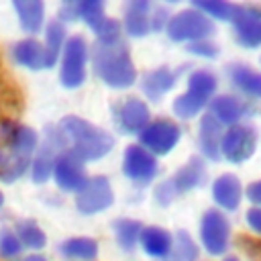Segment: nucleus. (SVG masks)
<instances>
[{"instance_id":"obj_39","label":"nucleus","mask_w":261,"mask_h":261,"mask_svg":"<svg viewBox=\"0 0 261 261\" xmlns=\"http://www.w3.org/2000/svg\"><path fill=\"white\" fill-rule=\"evenodd\" d=\"M18 261H49V259L43 257V255H39V253H31V255H24V257L18 259Z\"/></svg>"},{"instance_id":"obj_25","label":"nucleus","mask_w":261,"mask_h":261,"mask_svg":"<svg viewBox=\"0 0 261 261\" xmlns=\"http://www.w3.org/2000/svg\"><path fill=\"white\" fill-rule=\"evenodd\" d=\"M59 255L65 261H96L98 243L90 237H69L59 245Z\"/></svg>"},{"instance_id":"obj_4","label":"nucleus","mask_w":261,"mask_h":261,"mask_svg":"<svg viewBox=\"0 0 261 261\" xmlns=\"http://www.w3.org/2000/svg\"><path fill=\"white\" fill-rule=\"evenodd\" d=\"M165 33L175 43H194L202 39H210L214 33V22L202 14L198 8L190 6L175 14H171Z\"/></svg>"},{"instance_id":"obj_8","label":"nucleus","mask_w":261,"mask_h":261,"mask_svg":"<svg viewBox=\"0 0 261 261\" xmlns=\"http://www.w3.org/2000/svg\"><path fill=\"white\" fill-rule=\"evenodd\" d=\"M257 149V130L249 124H234L228 126L220 141V157H224L230 163H243L247 161Z\"/></svg>"},{"instance_id":"obj_16","label":"nucleus","mask_w":261,"mask_h":261,"mask_svg":"<svg viewBox=\"0 0 261 261\" xmlns=\"http://www.w3.org/2000/svg\"><path fill=\"white\" fill-rule=\"evenodd\" d=\"M245 196L243 184L234 173H222L212 181V200L218 206V210L232 212L241 206V200Z\"/></svg>"},{"instance_id":"obj_28","label":"nucleus","mask_w":261,"mask_h":261,"mask_svg":"<svg viewBox=\"0 0 261 261\" xmlns=\"http://www.w3.org/2000/svg\"><path fill=\"white\" fill-rule=\"evenodd\" d=\"M14 232L20 241L22 247L27 249H43L47 245V234L43 232V228L31 220V218H22L14 224Z\"/></svg>"},{"instance_id":"obj_33","label":"nucleus","mask_w":261,"mask_h":261,"mask_svg":"<svg viewBox=\"0 0 261 261\" xmlns=\"http://www.w3.org/2000/svg\"><path fill=\"white\" fill-rule=\"evenodd\" d=\"M22 249L24 247L20 245L14 228H8V226L0 228V259L12 261V259H16L22 253Z\"/></svg>"},{"instance_id":"obj_18","label":"nucleus","mask_w":261,"mask_h":261,"mask_svg":"<svg viewBox=\"0 0 261 261\" xmlns=\"http://www.w3.org/2000/svg\"><path fill=\"white\" fill-rule=\"evenodd\" d=\"M151 2L147 0H130L124 6V16H122V29L128 37L143 39L151 33Z\"/></svg>"},{"instance_id":"obj_19","label":"nucleus","mask_w":261,"mask_h":261,"mask_svg":"<svg viewBox=\"0 0 261 261\" xmlns=\"http://www.w3.org/2000/svg\"><path fill=\"white\" fill-rule=\"evenodd\" d=\"M224 128L222 124L210 114H202L200 124H198V147L200 153L210 159V161H218L220 159V141H222Z\"/></svg>"},{"instance_id":"obj_22","label":"nucleus","mask_w":261,"mask_h":261,"mask_svg":"<svg viewBox=\"0 0 261 261\" xmlns=\"http://www.w3.org/2000/svg\"><path fill=\"white\" fill-rule=\"evenodd\" d=\"M139 245L151 259H167L173 249V234L163 226H143Z\"/></svg>"},{"instance_id":"obj_35","label":"nucleus","mask_w":261,"mask_h":261,"mask_svg":"<svg viewBox=\"0 0 261 261\" xmlns=\"http://www.w3.org/2000/svg\"><path fill=\"white\" fill-rule=\"evenodd\" d=\"M188 51L196 57H204V59H212L218 55V45L210 39H202V41H194L188 43Z\"/></svg>"},{"instance_id":"obj_38","label":"nucleus","mask_w":261,"mask_h":261,"mask_svg":"<svg viewBox=\"0 0 261 261\" xmlns=\"http://www.w3.org/2000/svg\"><path fill=\"white\" fill-rule=\"evenodd\" d=\"M245 222L255 234H261V208H249L245 212Z\"/></svg>"},{"instance_id":"obj_24","label":"nucleus","mask_w":261,"mask_h":261,"mask_svg":"<svg viewBox=\"0 0 261 261\" xmlns=\"http://www.w3.org/2000/svg\"><path fill=\"white\" fill-rule=\"evenodd\" d=\"M20 29L29 35H35L45 24V4L41 0H14L12 2Z\"/></svg>"},{"instance_id":"obj_13","label":"nucleus","mask_w":261,"mask_h":261,"mask_svg":"<svg viewBox=\"0 0 261 261\" xmlns=\"http://www.w3.org/2000/svg\"><path fill=\"white\" fill-rule=\"evenodd\" d=\"M57 184L59 190L63 192H77L88 175H86V163L82 159H77L73 153L69 151H63L55 157V163H53V175H51Z\"/></svg>"},{"instance_id":"obj_7","label":"nucleus","mask_w":261,"mask_h":261,"mask_svg":"<svg viewBox=\"0 0 261 261\" xmlns=\"http://www.w3.org/2000/svg\"><path fill=\"white\" fill-rule=\"evenodd\" d=\"M230 241V224L218 208H210L200 218V243L208 255H224Z\"/></svg>"},{"instance_id":"obj_34","label":"nucleus","mask_w":261,"mask_h":261,"mask_svg":"<svg viewBox=\"0 0 261 261\" xmlns=\"http://www.w3.org/2000/svg\"><path fill=\"white\" fill-rule=\"evenodd\" d=\"M92 31H94V35H96L98 43H106V45H110V43L120 41L122 24H120V20H116V18L104 16V18H102V22H100L98 27H94Z\"/></svg>"},{"instance_id":"obj_36","label":"nucleus","mask_w":261,"mask_h":261,"mask_svg":"<svg viewBox=\"0 0 261 261\" xmlns=\"http://www.w3.org/2000/svg\"><path fill=\"white\" fill-rule=\"evenodd\" d=\"M169 18H171V12L167 6H161V4L151 6V31H155V33L165 31Z\"/></svg>"},{"instance_id":"obj_11","label":"nucleus","mask_w":261,"mask_h":261,"mask_svg":"<svg viewBox=\"0 0 261 261\" xmlns=\"http://www.w3.org/2000/svg\"><path fill=\"white\" fill-rule=\"evenodd\" d=\"M112 118L122 135H139L151 122V110L139 96H128L114 104Z\"/></svg>"},{"instance_id":"obj_15","label":"nucleus","mask_w":261,"mask_h":261,"mask_svg":"<svg viewBox=\"0 0 261 261\" xmlns=\"http://www.w3.org/2000/svg\"><path fill=\"white\" fill-rule=\"evenodd\" d=\"M206 163L202 157H190L167 181V186L171 188L173 196H179V194H186V192H192L196 188H200L204 181H206Z\"/></svg>"},{"instance_id":"obj_14","label":"nucleus","mask_w":261,"mask_h":261,"mask_svg":"<svg viewBox=\"0 0 261 261\" xmlns=\"http://www.w3.org/2000/svg\"><path fill=\"white\" fill-rule=\"evenodd\" d=\"M0 137L14 155L31 157L39 149V135L31 126L18 124L14 120H4L0 124Z\"/></svg>"},{"instance_id":"obj_1","label":"nucleus","mask_w":261,"mask_h":261,"mask_svg":"<svg viewBox=\"0 0 261 261\" xmlns=\"http://www.w3.org/2000/svg\"><path fill=\"white\" fill-rule=\"evenodd\" d=\"M92 67L94 73L108 88L126 90L137 82V69L130 59V51L122 41L116 43H94L92 45Z\"/></svg>"},{"instance_id":"obj_41","label":"nucleus","mask_w":261,"mask_h":261,"mask_svg":"<svg viewBox=\"0 0 261 261\" xmlns=\"http://www.w3.org/2000/svg\"><path fill=\"white\" fill-rule=\"evenodd\" d=\"M222 261H239V259H237V257H224Z\"/></svg>"},{"instance_id":"obj_37","label":"nucleus","mask_w":261,"mask_h":261,"mask_svg":"<svg viewBox=\"0 0 261 261\" xmlns=\"http://www.w3.org/2000/svg\"><path fill=\"white\" fill-rule=\"evenodd\" d=\"M245 198L253 204V208H261V179L251 181L245 188Z\"/></svg>"},{"instance_id":"obj_5","label":"nucleus","mask_w":261,"mask_h":261,"mask_svg":"<svg viewBox=\"0 0 261 261\" xmlns=\"http://www.w3.org/2000/svg\"><path fill=\"white\" fill-rule=\"evenodd\" d=\"M88 57H90V47L82 35H73L65 41L63 51H61V67H59L61 86L73 90L86 82Z\"/></svg>"},{"instance_id":"obj_20","label":"nucleus","mask_w":261,"mask_h":261,"mask_svg":"<svg viewBox=\"0 0 261 261\" xmlns=\"http://www.w3.org/2000/svg\"><path fill=\"white\" fill-rule=\"evenodd\" d=\"M12 59L16 65L27 69H49V57L45 51V45L37 39H20L12 45Z\"/></svg>"},{"instance_id":"obj_2","label":"nucleus","mask_w":261,"mask_h":261,"mask_svg":"<svg viewBox=\"0 0 261 261\" xmlns=\"http://www.w3.org/2000/svg\"><path fill=\"white\" fill-rule=\"evenodd\" d=\"M59 128L67 139V151L73 153L84 163L102 159L114 147V137L110 133L102 130L100 126L75 114L63 116L59 120Z\"/></svg>"},{"instance_id":"obj_17","label":"nucleus","mask_w":261,"mask_h":261,"mask_svg":"<svg viewBox=\"0 0 261 261\" xmlns=\"http://www.w3.org/2000/svg\"><path fill=\"white\" fill-rule=\"evenodd\" d=\"M208 112L224 126H234L241 122V118L249 116V104L232 94H220L214 96L208 104Z\"/></svg>"},{"instance_id":"obj_42","label":"nucleus","mask_w":261,"mask_h":261,"mask_svg":"<svg viewBox=\"0 0 261 261\" xmlns=\"http://www.w3.org/2000/svg\"><path fill=\"white\" fill-rule=\"evenodd\" d=\"M0 163H2V153H0Z\"/></svg>"},{"instance_id":"obj_26","label":"nucleus","mask_w":261,"mask_h":261,"mask_svg":"<svg viewBox=\"0 0 261 261\" xmlns=\"http://www.w3.org/2000/svg\"><path fill=\"white\" fill-rule=\"evenodd\" d=\"M67 41V31H65V24L57 18H53L51 22H47L45 27V51H47V57H49V65L53 67L57 63V57L61 55L63 51V45Z\"/></svg>"},{"instance_id":"obj_27","label":"nucleus","mask_w":261,"mask_h":261,"mask_svg":"<svg viewBox=\"0 0 261 261\" xmlns=\"http://www.w3.org/2000/svg\"><path fill=\"white\" fill-rule=\"evenodd\" d=\"M112 228H114V237H116V243L120 245V249L133 251L139 245V239H141V232H143V224L139 220H135V218H116Z\"/></svg>"},{"instance_id":"obj_29","label":"nucleus","mask_w":261,"mask_h":261,"mask_svg":"<svg viewBox=\"0 0 261 261\" xmlns=\"http://www.w3.org/2000/svg\"><path fill=\"white\" fill-rule=\"evenodd\" d=\"M192 6L198 8L202 14H206L210 20L232 22L239 4H232L226 0H196V2H192Z\"/></svg>"},{"instance_id":"obj_12","label":"nucleus","mask_w":261,"mask_h":261,"mask_svg":"<svg viewBox=\"0 0 261 261\" xmlns=\"http://www.w3.org/2000/svg\"><path fill=\"white\" fill-rule=\"evenodd\" d=\"M234 39L245 49L261 47V6L259 4H239L232 18Z\"/></svg>"},{"instance_id":"obj_3","label":"nucleus","mask_w":261,"mask_h":261,"mask_svg":"<svg viewBox=\"0 0 261 261\" xmlns=\"http://www.w3.org/2000/svg\"><path fill=\"white\" fill-rule=\"evenodd\" d=\"M216 86H218V80L210 69H206V67L194 69L188 75L186 92L173 100V106H171L173 114L181 120H190V118L198 116L214 98Z\"/></svg>"},{"instance_id":"obj_30","label":"nucleus","mask_w":261,"mask_h":261,"mask_svg":"<svg viewBox=\"0 0 261 261\" xmlns=\"http://www.w3.org/2000/svg\"><path fill=\"white\" fill-rule=\"evenodd\" d=\"M29 169H31V157H22V155L10 153L8 157H2V163H0V179L6 181V184H12L18 177H22Z\"/></svg>"},{"instance_id":"obj_23","label":"nucleus","mask_w":261,"mask_h":261,"mask_svg":"<svg viewBox=\"0 0 261 261\" xmlns=\"http://www.w3.org/2000/svg\"><path fill=\"white\" fill-rule=\"evenodd\" d=\"M226 73L234 90H239L247 98H255V100L261 98V71L245 63H230Z\"/></svg>"},{"instance_id":"obj_21","label":"nucleus","mask_w":261,"mask_h":261,"mask_svg":"<svg viewBox=\"0 0 261 261\" xmlns=\"http://www.w3.org/2000/svg\"><path fill=\"white\" fill-rule=\"evenodd\" d=\"M175 80H177V71L161 65V67H155V69H149L143 73L141 77V90L143 94L151 100V102H159L173 86H175Z\"/></svg>"},{"instance_id":"obj_40","label":"nucleus","mask_w":261,"mask_h":261,"mask_svg":"<svg viewBox=\"0 0 261 261\" xmlns=\"http://www.w3.org/2000/svg\"><path fill=\"white\" fill-rule=\"evenodd\" d=\"M2 206H4V194L0 192V208H2Z\"/></svg>"},{"instance_id":"obj_9","label":"nucleus","mask_w":261,"mask_h":261,"mask_svg":"<svg viewBox=\"0 0 261 261\" xmlns=\"http://www.w3.org/2000/svg\"><path fill=\"white\" fill-rule=\"evenodd\" d=\"M114 202V192L104 175H92L75 192V208L82 214H98L110 208Z\"/></svg>"},{"instance_id":"obj_6","label":"nucleus","mask_w":261,"mask_h":261,"mask_svg":"<svg viewBox=\"0 0 261 261\" xmlns=\"http://www.w3.org/2000/svg\"><path fill=\"white\" fill-rule=\"evenodd\" d=\"M181 139V128L171 118H155L139 133V145L151 155L161 157L175 149Z\"/></svg>"},{"instance_id":"obj_10","label":"nucleus","mask_w":261,"mask_h":261,"mask_svg":"<svg viewBox=\"0 0 261 261\" xmlns=\"http://www.w3.org/2000/svg\"><path fill=\"white\" fill-rule=\"evenodd\" d=\"M122 173L126 175V179H130L137 186H149L159 173L157 157L151 155L147 149H143L139 143H133L124 149Z\"/></svg>"},{"instance_id":"obj_32","label":"nucleus","mask_w":261,"mask_h":261,"mask_svg":"<svg viewBox=\"0 0 261 261\" xmlns=\"http://www.w3.org/2000/svg\"><path fill=\"white\" fill-rule=\"evenodd\" d=\"M104 16H106V12H104V2L102 0H84V2H77V20H84L90 29L98 27Z\"/></svg>"},{"instance_id":"obj_31","label":"nucleus","mask_w":261,"mask_h":261,"mask_svg":"<svg viewBox=\"0 0 261 261\" xmlns=\"http://www.w3.org/2000/svg\"><path fill=\"white\" fill-rule=\"evenodd\" d=\"M198 259V247L192 241V237L186 230H177L173 237V249L167 257V261H196Z\"/></svg>"}]
</instances>
